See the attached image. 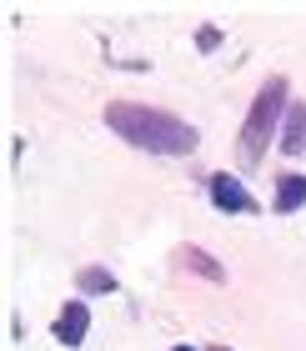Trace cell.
<instances>
[{"label":"cell","instance_id":"obj_2","mask_svg":"<svg viewBox=\"0 0 306 351\" xmlns=\"http://www.w3.org/2000/svg\"><path fill=\"white\" fill-rule=\"evenodd\" d=\"M286 110H292V81L286 75H266L261 90L251 95V110H246L241 136H236L241 166H256L266 156V146L276 141V125H286Z\"/></svg>","mask_w":306,"mask_h":351},{"label":"cell","instance_id":"obj_10","mask_svg":"<svg viewBox=\"0 0 306 351\" xmlns=\"http://www.w3.org/2000/svg\"><path fill=\"white\" fill-rule=\"evenodd\" d=\"M206 351H231V346H206Z\"/></svg>","mask_w":306,"mask_h":351},{"label":"cell","instance_id":"obj_1","mask_svg":"<svg viewBox=\"0 0 306 351\" xmlns=\"http://www.w3.org/2000/svg\"><path fill=\"white\" fill-rule=\"evenodd\" d=\"M106 125L121 141H131L136 151H151V156H191L201 141L191 121L171 116V110H156V106H141V101H110Z\"/></svg>","mask_w":306,"mask_h":351},{"label":"cell","instance_id":"obj_9","mask_svg":"<svg viewBox=\"0 0 306 351\" xmlns=\"http://www.w3.org/2000/svg\"><path fill=\"white\" fill-rule=\"evenodd\" d=\"M196 45H201V51H216V45H221V30H216V25H201V30H196Z\"/></svg>","mask_w":306,"mask_h":351},{"label":"cell","instance_id":"obj_5","mask_svg":"<svg viewBox=\"0 0 306 351\" xmlns=\"http://www.w3.org/2000/svg\"><path fill=\"white\" fill-rule=\"evenodd\" d=\"M271 206H276L281 216H292L306 206V176L301 171H281L276 176V196H271Z\"/></svg>","mask_w":306,"mask_h":351},{"label":"cell","instance_id":"obj_3","mask_svg":"<svg viewBox=\"0 0 306 351\" xmlns=\"http://www.w3.org/2000/svg\"><path fill=\"white\" fill-rule=\"evenodd\" d=\"M211 201H216V211H241V216L256 211V196L236 181L231 171H216V176H211Z\"/></svg>","mask_w":306,"mask_h":351},{"label":"cell","instance_id":"obj_4","mask_svg":"<svg viewBox=\"0 0 306 351\" xmlns=\"http://www.w3.org/2000/svg\"><path fill=\"white\" fill-rule=\"evenodd\" d=\"M86 331H91V306H86V301H66L60 316H56V326H51V337L60 346H80V341H86Z\"/></svg>","mask_w":306,"mask_h":351},{"label":"cell","instance_id":"obj_7","mask_svg":"<svg viewBox=\"0 0 306 351\" xmlns=\"http://www.w3.org/2000/svg\"><path fill=\"white\" fill-rule=\"evenodd\" d=\"M181 266L201 271L206 281H226V266H221L216 256H206V251H196V246H186V251H181Z\"/></svg>","mask_w":306,"mask_h":351},{"label":"cell","instance_id":"obj_8","mask_svg":"<svg viewBox=\"0 0 306 351\" xmlns=\"http://www.w3.org/2000/svg\"><path fill=\"white\" fill-rule=\"evenodd\" d=\"M75 286H80V291H91V296H106V291H116V276H110L106 266H86L75 276Z\"/></svg>","mask_w":306,"mask_h":351},{"label":"cell","instance_id":"obj_11","mask_svg":"<svg viewBox=\"0 0 306 351\" xmlns=\"http://www.w3.org/2000/svg\"><path fill=\"white\" fill-rule=\"evenodd\" d=\"M176 351H196V346H176Z\"/></svg>","mask_w":306,"mask_h":351},{"label":"cell","instance_id":"obj_6","mask_svg":"<svg viewBox=\"0 0 306 351\" xmlns=\"http://www.w3.org/2000/svg\"><path fill=\"white\" fill-rule=\"evenodd\" d=\"M281 151H286V156H301V151H306V101H292V110H286Z\"/></svg>","mask_w":306,"mask_h":351}]
</instances>
